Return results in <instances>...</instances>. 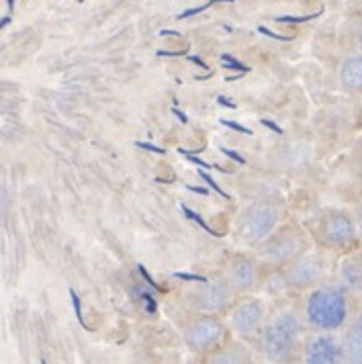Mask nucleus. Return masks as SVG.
<instances>
[{
    "mask_svg": "<svg viewBox=\"0 0 362 364\" xmlns=\"http://www.w3.org/2000/svg\"><path fill=\"white\" fill-rule=\"evenodd\" d=\"M299 319L293 314H280L266 326L260 338V350L268 360H287L295 350L297 338H299Z\"/></svg>",
    "mask_w": 362,
    "mask_h": 364,
    "instance_id": "obj_2",
    "label": "nucleus"
},
{
    "mask_svg": "<svg viewBox=\"0 0 362 364\" xmlns=\"http://www.w3.org/2000/svg\"><path fill=\"white\" fill-rule=\"evenodd\" d=\"M221 125L230 127V129H233V132L244 133V135H254V132H252V129H247V127L240 125V123H235V121H230V119H221Z\"/></svg>",
    "mask_w": 362,
    "mask_h": 364,
    "instance_id": "obj_22",
    "label": "nucleus"
},
{
    "mask_svg": "<svg viewBox=\"0 0 362 364\" xmlns=\"http://www.w3.org/2000/svg\"><path fill=\"white\" fill-rule=\"evenodd\" d=\"M9 2V11H13L15 9V0H6Z\"/></svg>",
    "mask_w": 362,
    "mask_h": 364,
    "instance_id": "obj_38",
    "label": "nucleus"
},
{
    "mask_svg": "<svg viewBox=\"0 0 362 364\" xmlns=\"http://www.w3.org/2000/svg\"><path fill=\"white\" fill-rule=\"evenodd\" d=\"M198 174H201V178H203V181L207 182V184H209V186L213 188L215 193H219V195H221L223 199H230V195H228V193H225V191H223V188H221V186H219V184H217V182H215L213 178H211V176L207 174V172H203V168L198 170Z\"/></svg>",
    "mask_w": 362,
    "mask_h": 364,
    "instance_id": "obj_20",
    "label": "nucleus"
},
{
    "mask_svg": "<svg viewBox=\"0 0 362 364\" xmlns=\"http://www.w3.org/2000/svg\"><path fill=\"white\" fill-rule=\"evenodd\" d=\"M160 35H162V37H166V35H174V37H181V33H179V31H172V29H162V31H160Z\"/></svg>",
    "mask_w": 362,
    "mask_h": 364,
    "instance_id": "obj_35",
    "label": "nucleus"
},
{
    "mask_svg": "<svg viewBox=\"0 0 362 364\" xmlns=\"http://www.w3.org/2000/svg\"><path fill=\"white\" fill-rule=\"evenodd\" d=\"M264 319V305L260 301H246L238 305V309L231 315L233 330L242 336H250L260 328Z\"/></svg>",
    "mask_w": 362,
    "mask_h": 364,
    "instance_id": "obj_7",
    "label": "nucleus"
},
{
    "mask_svg": "<svg viewBox=\"0 0 362 364\" xmlns=\"http://www.w3.org/2000/svg\"><path fill=\"white\" fill-rule=\"evenodd\" d=\"M172 113L176 115V119H179L181 123H184V125L188 123V117L184 115V113H182V111H181V109H176V107H172Z\"/></svg>",
    "mask_w": 362,
    "mask_h": 364,
    "instance_id": "obj_34",
    "label": "nucleus"
},
{
    "mask_svg": "<svg viewBox=\"0 0 362 364\" xmlns=\"http://www.w3.org/2000/svg\"><path fill=\"white\" fill-rule=\"evenodd\" d=\"M139 293H142V299H144V303H146V311H148V314H156L158 305H156L154 297H151L149 293H144V291H139Z\"/></svg>",
    "mask_w": 362,
    "mask_h": 364,
    "instance_id": "obj_25",
    "label": "nucleus"
},
{
    "mask_svg": "<svg viewBox=\"0 0 362 364\" xmlns=\"http://www.w3.org/2000/svg\"><path fill=\"white\" fill-rule=\"evenodd\" d=\"M217 105H221V107H228V109H235V107H238L233 100H230L228 97H221V95L217 97Z\"/></svg>",
    "mask_w": 362,
    "mask_h": 364,
    "instance_id": "obj_32",
    "label": "nucleus"
},
{
    "mask_svg": "<svg viewBox=\"0 0 362 364\" xmlns=\"http://www.w3.org/2000/svg\"><path fill=\"white\" fill-rule=\"evenodd\" d=\"M184 58H186L188 62H193L195 66L203 68V70H207V72H209V66H207V64H205V62H203V60H201L198 55H184Z\"/></svg>",
    "mask_w": 362,
    "mask_h": 364,
    "instance_id": "obj_30",
    "label": "nucleus"
},
{
    "mask_svg": "<svg viewBox=\"0 0 362 364\" xmlns=\"http://www.w3.org/2000/svg\"><path fill=\"white\" fill-rule=\"evenodd\" d=\"M221 60H223V62H228V64H223V68H228V70H240V72H244V74L250 72V66L242 64V62H240V60H235V58H231L230 53H223V55H221Z\"/></svg>",
    "mask_w": 362,
    "mask_h": 364,
    "instance_id": "obj_17",
    "label": "nucleus"
},
{
    "mask_svg": "<svg viewBox=\"0 0 362 364\" xmlns=\"http://www.w3.org/2000/svg\"><path fill=\"white\" fill-rule=\"evenodd\" d=\"M228 281L233 291H250L258 282V266L252 260H238L231 266Z\"/></svg>",
    "mask_w": 362,
    "mask_h": 364,
    "instance_id": "obj_10",
    "label": "nucleus"
},
{
    "mask_svg": "<svg viewBox=\"0 0 362 364\" xmlns=\"http://www.w3.org/2000/svg\"><path fill=\"white\" fill-rule=\"evenodd\" d=\"M358 326H361V328H362V317H361V323H358Z\"/></svg>",
    "mask_w": 362,
    "mask_h": 364,
    "instance_id": "obj_40",
    "label": "nucleus"
},
{
    "mask_svg": "<svg viewBox=\"0 0 362 364\" xmlns=\"http://www.w3.org/2000/svg\"><path fill=\"white\" fill-rule=\"evenodd\" d=\"M319 15H321V11L315 13V15H305V17H277V23H305V21H312V18L319 17Z\"/></svg>",
    "mask_w": 362,
    "mask_h": 364,
    "instance_id": "obj_24",
    "label": "nucleus"
},
{
    "mask_svg": "<svg viewBox=\"0 0 362 364\" xmlns=\"http://www.w3.org/2000/svg\"><path fill=\"white\" fill-rule=\"evenodd\" d=\"M342 356V346L331 336H317L305 348V363L334 364Z\"/></svg>",
    "mask_w": 362,
    "mask_h": 364,
    "instance_id": "obj_8",
    "label": "nucleus"
},
{
    "mask_svg": "<svg viewBox=\"0 0 362 364\" xmlns=\"http://www.w3.org/2000/svg\"><path fill=\"white\" fill-rule=\"evenodd\" d=\"M340 277L348 289H358L362 287V266L354 260H348L340 270Z\"/></svg>",
    "mask_w": 362,
    "mask_h": 364,
    "instance_id": "obj_14",
    "label": "nucleus"
},
{
    "mask_svg": "<svg viewBox=\"0 0 362 364\" xmlns=\"http://www.w3.org/2000/svg\"><path fill=\"white\" fill-rule=\"evenodd\" d=\"M258 31L262 35H266V37H272V39H279V41H293V37H284V35H279V33H275V31H270L268 27H258Z\"/></svg>",
    "mask_w": 362,
    "mask_h": 364,
    "instance_id": "obj_26",
    "label": "nucleus"
},
{
    "mask_svg": "<svg viewBox=\"0 0 362 364\" xmlns=\"http://www.w3.org/2000/svg\"><path fill=\"white\" fill-rule=\"evenodd\" d=\"M9 23H11V17L2 18V21H0V29H2V27H6V25H9Z\"/></svg>",
    "mask_w": 362,
    "mask_h": 364,
    "instance_id": "obj_37",
    "label": "nucleus"
},
{
    "mask_svg": "<svg viewBox=\"0 0 362 364\" xmlns=\"http://www.w3.org/2000/svg\"><path fill=\"white\" fill-rule=\"evenodd\" d=\"M356 41H358V46H361L362 50V23L358 25V29H356Z\"/></svg>",
    "mask_w": 362,
    "mask_h": 364,
    "instance_id": "obj_36",
    "label": "nucleus"
},
{
    "mask_svg": "<svg viewBox=\"0 0 362 364\" xmlns=\"http://www.w3.org/2000/svg\"><path fill=\"white\" fill-rule=\"evenodd\" d=\"M181 209H182V213H184V217L193 219V221H195V223H198V225H201V228H203L205 232L209 233V235H215V237H217V235H221L219 232H215L213 228H209V225H207V221H205V219H203L201 215H197V213H195L193 209H188L186 205H181Z\"/></svg>",
    "mask_w": 362,
    "mask_h": 364,
    "instance_id": "obj_15",
    "label": "nucleus"
},
{
    "mask_svg": "<svg viewBox=\"0 0 362 364\" xmlns=\"http://www.w3.org/2000/svg\"><path fill=\"white\" fill-rule=\"evenodd\" d=\"M340 82L350 92H362V55H352L342 64Z\"/></svg>",
    "mask_w": 362,
    "mask_h": 364,
    "instance_id": "obj_12",
    "label": "nucleus"
},
{
    "mask_svg": "<svg viewBox=\"0 0 362 364\" xmlns=\"http://www.w3.org/2000/svg\"><path fill=\"white\" fill-rule=\"evenodd\" d=\"M326 272L324 258L319 254H309V256H297L295 262L291 266L287 281L293 287H309L313 282H317Z\"/></svg>",
    "mask_w": 362,
    "mask_h": 364,
    "instance_id": "obj_6",
    "label": "nucleus"
},
{
    "mask_svg": "<svg viewBox=\"0 0 362 364\" xmlns=\"http://www.w3.org/2000/svg\"><path fill=\"white\" fill-rule=\"evenodd\" d=\"M179 154H182V156H186V160L188 162H193L195 166H198V168H205V170H209V168H215L213 164H209V162H203L201 158H197L193 151H188V149H184V148H179Z\"/></svg>",
    "mask_w": 362,
    "mask_h": 364,
    "instance_id": "obj_19",
    "label": "nucleus"
},
{
    "mask_svg": "<svg viewBox=\"0 0 362 364\" xmlns=\"http://www.w3.org/2000/svg\"><path fill=\"white\" fill-rule=\"evenodd\" d=\"M301 252H303V235L297 232H282L264 246L262 256L266 262L282 264L295 260Z\"/></svg>",
    "mask_w": 362,
    "mask_h": 364,
    "instance_id": "obj_5",
    "label": "nucleus"
},
{
    "mask_svg": "<svg viewBox=\"0 0 362 364\" xmlns=\"http://www.w3.org/2000/svg\"><path fill=\"white\" fill-rule=\"evenodd\" d=\"M186 188H188V191H193V193H197V195H203V197H207V195H209V191H207L205 186H195V184H188Z\"/></svg>",
    "mask_w": 362,
    "mask_h": 364,
    "instance_id": "obj_33",
    "label": "nucleus"
},
{
    "mask_svg": "<svg viewBox=\"0 0 362 364\" xmlns=\"http://www.w3.org/2000/svg\"><path fill=\"white\" fill-rule=\"evenodd\" d=\"M361 223H362V207H361Z\"/></svg>",
    "mask_w": 362,
    "mask_h": 364,
    "instance_id": "obj_39",
    "label": "nucleus"
},
{
    "mask_svg": "<svg viewBox=\"0 0 362 364\" xmlns=\"http://www.w3.org/2000/svg\"><path fill=\"white\" fill-rule=\"evenodd\" d=\"M172 277H176V279H181V281L203 282V284H207V282H209V279H207V277H201V274H191V272H174Z\"/></svg>",
    "mask_w": 362,
    "mask_h": 364,
    "instance_id": "obj_23",
    "label": "nucleus"
},
{
    "mask_svg": "<svg viewBox=\"0 0 362 364\" xmlns=\"http://www.w3.org/2000/svg\"><path fill=\"white\" fill-rule=\"evenodd\" d=\"M279 223V213L270 207H252L240 219V232L247 240H264Z\"/></svg>",
    "mask_w": 362,
    "mask_h": 364,
    "instance_id": "obj_4",
    "label": "nucleus"
},
{
    "mask_svg": "<svg viewBox=\"0 0 362 364\" xmlns=\"http://www.w3.org/2000/svg\"><path fill=\"white\" fill-rule=\"evenodd\" d=\"M342 352H346V356H348L352 363H362V328L361 326H356V328H352V330L348 331Z\"/></svg>",
    "mask_w": 362,
    "mask_h": 364,
    "instance_id": "obj_13",
    "label": "nucleus"
},
{
    "mask_svg": "<svg viewBox=\"0 0 362 364\" xmlns=\"http://www.w3.org/2000/svg\"><path fill=\"white\" fill-rule=\"evenodd\" d=\"M188 50V48H186ZM186 50H181V51H156V55H160V58H179V55H186Z\"/></svg>",
    "mask_w": 362,
    "mask_h": 364,
    "instance_id": "obj_28",
    "label": "nucleus"
},
{
    "mask_svg": "<svg viewBox=\"0 0 362 364\" xmlns=\"http://www.w3.org/2000/svg\"><path fill=\"white\" fill-rule=\"evenodd\" d=\"M221 151H223V154H225L228 158H231V160H235L238 164H242V166L246 164V158H244V156H240L238 151H233V149H228V148H221Z\"/></svg>",
    "mask_w": 362,
    "mask_h": 364,
    "instance_id": "obj_27",
    "label": "nucleus"
},
{
    "mask_svg": "<svg viewBox=\"0 0 362 364\" xmlns=\"http://www.w3.org/2000/svg\"><path fill=\"white\" fill-rule=\"evenodd\" d=\"M70 299H72V305H74V311H76V317H78L80 326H82L84 330H88V326H86V321H84V317H82V305H80V299H78V293H76L74 289H70Z\"/></svg>",
    "mask_w": 362,
    "mask_h": 364,
    "instance_id": "obj_18",
    "label": "nucleus"
},
{
    "mask_svg": "<svg viewBox=\"0 0 362 364\" xmlns=\"http://www.w3.org/2000/svg\"><path fill=\"white\" fill-rule=\"evenodd\" d=\"M348 305L346 295L338 287H326L312 293L307 301V321L319 330H336L344 323Z\"/></svg>",
    "mask_w": 362,
    "mask_h": 364,
    "instance_id": "obj_1",
    "label": "nucleus"
},
{
    "mask_svg": "<svg viewBox=\"0 0 362 364\" xmlns=\"http://www.w3.org/2000/svg\"><path fill=\"white\" fill-rule=\"evenodd\" d=\"M354 237V223L344 213H331L324 223V240L329 246H346Z\"/></svg>",
    "mask_w": 362,
    "mask_h": 364,
    "instance_id": "obj_9",
    "label": "nucleus"
},
{
    "mask_svg": "<svg viewBox=\"0 0 362 364\" xmlns=\"http://www.w3.org/2000/svg\"><path fill=\"white\" fill-rule=\"evenodd\" d=\"M209 284V282H207ZM230 301V293L225 289V284H219V282H213L209 284L205 291H201L197 295V307L201 311H221Z\"/></svg>",
    "mask_w": 362,
    "mask_h": 364,
    "instance_id": "obj_11",
    "label": "nucleus"
},
{
    "mask_svg": "<svg viewBox=\"0 0 362 364\" xmlns=\"http://www.w3.org/2000/svg\"><path fill=\"white\" fill-rule=\"evenodd\" d=\"M223 321L213 315H203L197 321H193L186 330V344L193 348L195 352H205L215 344L223 340Z\"/></svg>",
    "mask_w": 362,
    "mask_h": 364,
    "instance_id": "obj_3",
    "label": "nucleus"
},
{
    "mask_svg": "<svg viewBox=\"0 0 362 364\" xmlns=\"http://www.w3.org/2000/svg\"><path fill=\"white\" fill-rule=\"evenodd\" d=\"M262 125L264 127H268L270 132H275V133H279V135H282V129H280L279 125L275 123V121H270V119H262Z\"/></svg>",
    "mask_w": 362,
    "mask_h": 364,
    "instance_id": "obj_31",
    "label": "nucleus"
},
{
    "mask_svg": "<svg viewBox=\"0 0 362 364\" xmlns=\"http://www.w3.org/2000/svg\"><path fill=\"white\" fill-rule=\"evenodd\" d=\"M137 270H139V274L144 277V281L148 282L149 287H154V289H156L158 293H164V287H160L158 282L154 281V277H151V274H149L148 270H146V266H144V264H137Z\"/></svg>",
    "mask_w": 362,
    "mask_h": 364,
    "instance_id": "obj_21",
    "label": "nucleus"
},
{
    "mask_svg": "<svg viewBox=\"0 0 362 364\" xmlns=\"http://www.w3.org/2000/svg\"><path fill=\"white\" fill-rule=\"evenodd\" d=\"M135 146H137V148L149 149V151H156V154H166L164 148H158V146H154V144H146V141H135Z\"/></svg>",
    "mask_w": 362,
    "mask_h": 364,
    "instance_id": "obj_29",
    "label": "nucleus"
},
{
    "mask_svg": "<svg viewBox=\"0 0 362 364\" xmlns=\"http://www.w3.org/2000/svg\"><path fill=\"white\" fill-rule=\"evenodd\" d=\"M213 2H233V0H209V2H205V4H201V6H193V9H186V11H182L181 15L176 18H191L195 17V15H201V13H205Z\"/></svg>",
    "mask_w": 362,
    "mask_h": 364,
    "instance_id": "obj_16",
    "label": "nucleus"
}]
</instances>
